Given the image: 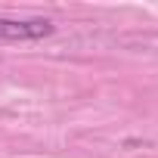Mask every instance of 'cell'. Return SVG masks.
I'll use <instances>...</instances> for the list:
<instances>
[{
	"mask_svg": "<svg viewBox=\"0 0 158 158\" xmlns=\"http://www.w3.org/2000/svg\"><path fill=\"white\" fill-rule=\"evenodd\" d=\"M56 31L44 16H0V44H34Z\"/></svg>",
	"mask_w": 158,
	"mask_h": 158,
	"instance_id": "1",
	"label": "cell"
}]
</instances>
